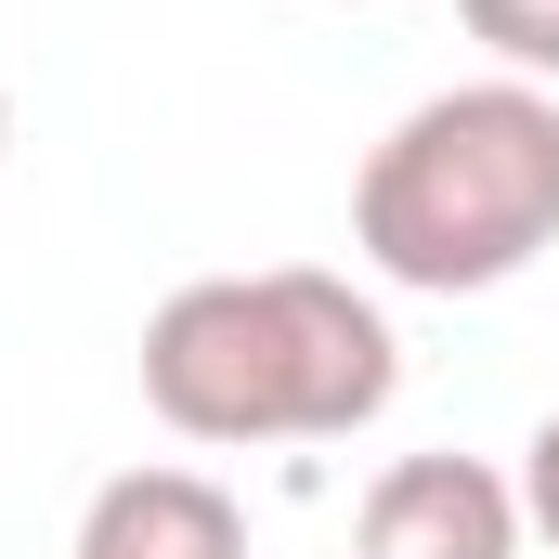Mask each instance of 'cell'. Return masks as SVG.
<instances>
[{"label": "cell", "instance_id": "4", "mask_svg": "<svg viewBox=\"0 0 559 559\" xmlns=\"http://www.w3.org/2000/svg\"><path fill=\"white\" fill-rule=\"evenodd\" d=\"M79 559H248V508L209 468H118L79 508Z\"/></svg>", "mask_w": 559, "mask_h": 559}, {"label": "cell", "instance_id": "7", "mask_svg": "<svg viewBox=\"0 0 559 559\" xmlns=\"http://www.w3.org/2000/svg\"><path fill=\"white\" fill-rule=\"evenodd\" d=\"M0 156H13V92H0Z\"/></svg>", "mask_w": 559, "mask_h": 559}, {"label": "cell", "instance_id": "2", "mask_svg": "<svg viewBox=\"0 0 559 559\" xmlns=\"http://www.w3.org/2000/svg\"><path fill=\"white\" fill-rule=\"evenodd\" d=\"M352 248L417 299L521 286L559 248V92L468 79L391 118V143L352 169Z\"/></svg>", "mask_w": 559, "mask_h": 559}, {"label": "cell", "instance_id": "3", "mask_svg": "<svg viewBox=\"0 0 559 559\" xmlns=\"http://www.w3.org/2000/svg\"><path fill=\"white\" fill-rule=\"evenodd\" d=\"M521 481L481 455H391L352 508V559H521Z\"/></svg>", "mask_w": 559, "mask_h": 559}, {"label": "cell", "instance_id": "5", "mask_svg": "<svg viewBox=\"0 0 559 559\" xmlns=\"http://www.w3.org/2000/svg\"><path fill=\"white\" fill-rule=\"evenodd\" d=\"M455 13H468V39H481L508 79H534V92L559 79V0H455Z\"/></svg>", "mask_w": 559, "mask_h": 559}, {"label": "cell", "instance_id": "1", "mask_svg": "<svg viewBox=\"0 0 559 559\" xmlns=\"http://www.w3.org/2000/svg\"><path fill=\"white\" fill-rule=\"evenodd\" d=\"M404 338L352 274H195L143 312V404L182 442H352L391 417Z\"/></svg>", "mask_w": 559, "mask_h": 559}, {"label": "cell", "instance_id": "6", "mask_svg": "<svg viewBox=\"0 0 559 559\" xmlns=\"http://www.w3.org/2000/svg\"><path fill=\"white\" fill-rule=\"evenodd\" d=\"M521 521L559 547V417H534V442H521Z\"/></svg>", "mask_w": 559, "mask_h": 559}]
</instances>
